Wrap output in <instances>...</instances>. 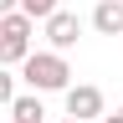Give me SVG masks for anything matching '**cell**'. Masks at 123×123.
Masks as SVG:
<instances>
[{"label":"cell","instance_id":"obj_8","mask_svg":"<svg viewBox=\"0 0 123 123\" xmlns=\"http://www.w3.org/2000/svg\"><path fill=\"white\" fill-rule=\"evenodd\" d=\"M15 98V77H10V67H0V108H5Z\"/></svg>","mask_w":123,"mask_h":123},{"label":"cell","instance_id":"obj_3","mask_svg":"<svg viewBox=\"0 0 123 123\" xmlns=\"http://www.w3.org/2000/svg\"><path fill=\"white\" fill-rule=\"evenodd\" d=\"M41 31H46V46H51V51H72L77 36H82V15L56 5L51 15H41Z\"/></svg>","mask_w":123,"mask_h":123},{"label":"cell","instance_id":"obj_5","mask_svg":"<svg viewBox=\"0 0 123 123\" xmlns=\"http://www.w3.org/2000/svg\"><path fill=\"white\" fill-rule=\"evenodd\" d=\"M87 21H92L98 36H123V0H98Z\"/></svg>","mask_w":123,"mask_h":123},{"label":"cell","instance_id":"obj_2","mask_svg":"<svg viewBox=\"0 0 123 123\" xmlns=\"http://www.w3.org/2000/svg\"><path fill=\"white\" fill-rule=\"evenodd\" d=\"M31 31H36V21L26 10H5L0 15V67H15L31 51Z\"/></svg>","mask_w":123,"mask_h":123},{"label":"cell","instance_id":"obj_9","mask_svg":"<svg viewBox=\"0 0 123 123\" xmlns=\"http://www.w3.org/2000/svg\"><path fill=\"white\" fill-rule=\"evenodd\" d=\"M5 10H15V0H0V15H5Z\"/></svg>","mask_w":123,"mask_h":123},{"label":"cell","instance_id":"obj_4","mask_svg":"<svg viewBox=\"0 0 123 123\" xmlns=\"http://www.w3.org/2000/svg\"><path fill=\"white\" fill-rule=\"evenodd\" d=\"M62 103H67V113L82 118V123H92V118L108 108V103H103V87H92V82H67V87H62Z\"/></svg>","mask_w":123,"mask_h":123},{"label":"cell","instance_id":"obj_10","mask_svg":"<svg viewBox=\"0 0 123 123\" xmlns=\"http://www.w3.org/2000/svg\"><path fill=\"white\" fill-rule=\"evenodd\" d=\"M62 123H82V118H72V113H67V118H62Z\"/></svg>","mask_w":123,"mask_h":123},{"label":"cell","instance_id":"obj_12","mask_svg":"<svg viewBox=\"0 0 123 123\" xmlns=\"http://www.w3.org/2000/svg\"><path fill=\"white\" fill-rule=\"evenodd\" d=\"M118 118H123V103H118Z\"/></svg>","mask_w":123,"mask_h":123},{"label":"cell","instance_id":"obj_11","mask_svg":"<svg viewBox=\"0 0 123 123\" xmlns=\"http://www.w3.org/2000/svg\"><path fill=\"white\" fill-rule=\"evenodd\" d=\"M10 123H31V118H10Z\"/></svg>","mask_w":123,"mask_h":123},{"label":"cell","instance_id":"obj_7","mask_svg":"<svg viewBox=\"0 0 123 123\" xmlns=\"http://www.w3.org/2000/svg\"><path fill=\"white\" fill-rule=\"evenodd\" d=\"M56 5H62V0H15V10H26L31 21H41V15H51Z\"/></svg>","mask_w":123,"mask_h":123},{"label":"cell","instance_id":"obj_6","mask_svg":"<svg viewBox=\"0 0 123 123\" xmlns=\"http://www.w3.org/2000/svg\"><path fill=\"white\" fill-rule=\"evenodd\" d=\"M5 108H10V118H31V123H46V103H41V92H15V98H10Z\"/></svg>","mask_w":123,"mask_h":123},{"label":"cell","instance_id":"obj_1","mask_svg":"<svg viewBox=\"0 0 123 123\" xmlns=\"http://www.w3.org/2000/svg\"><path fill=\"white\" fill-rule=\"evenodd\" d=\"M15 67H21V77H26V87H31V92H62V87L72 82L67 51H51V46H46V51H26Z\"/></svg>","mask_w":123,"mask_h":123}]
</instances>
